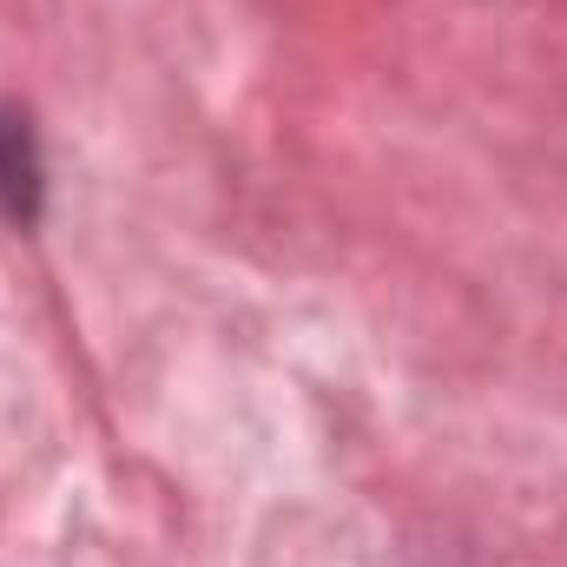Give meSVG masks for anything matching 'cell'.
Listing matches in <instances>:
<instances>
[{
    "label": "cell",
    "instance_id": "6da1fadb",
    "mask_svg": "<svg viewBox=\"0 0 567 567\" xmlns=\"http://www.w3.org/2000/svg\"><path fill=\"white\" fill-rule=\"evenodd\" d=\"M0 198H7L13 212L33 205V158H27V140H20L13 126H0Z\"/></svg>",
    "mask_w": 567,
    "mask_h": 567
}]
</instances>
